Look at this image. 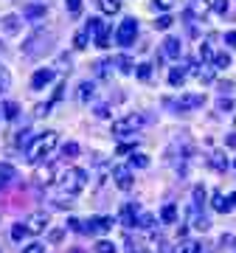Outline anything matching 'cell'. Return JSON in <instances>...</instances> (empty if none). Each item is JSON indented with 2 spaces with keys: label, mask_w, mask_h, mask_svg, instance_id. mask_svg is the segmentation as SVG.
Segmentation results:
<instances>
[{
  "label": "cell",
  "mask_w": 236,
  "mask_h": 253,
  "mask_svg": "<svg viewBox=\"0 0 236 253\" xmlns=\"http://www.w3.org/2000/svg\"><path fill=\"white\" fill-rule=\"evenodd\" d=\"M172 23H174V20L169 17V14H163V17H157V23H155V28H157V31H166V28H172Z\"/></svg>",
  "instance_id": "38"
},
{
  "label": "cell",
  "mask_w": 236,
  "mask_h": 253,
  "mask_svg": "<svg viewBox=\"0 0 236 253\" xmlns=\"http://www.w3.org/2000/svg\"><path fill=\"white\" fill-rule=\"evenodd\" d=\"M101 28H104V23H101L99 17H90V20H87V28H84V31H87V34H93V37H96V34H99V31H101Z\"/></svg>",
  "instance_id": "30"
},
{
  "label": "cell",
  "mask_w": 236,
  "mask_h": 253,
  "mask_svg": "<svg viewBox=\"0 0 236 253\" xmlns=\"http://www.w3.org/2000/svg\"><path fill=\"white\" fill-rule=\"evenodd\" d=\"M214 56H217V54L211 51V45H208V42H202V45H200V59H202V62H208V59H214Z\"/></svg>",
  "instance_id": "39"
},
{
  "label": "cell",
  "mask_w": 236,
  "mask_h": 253,
  "mask_svg": "<svg viewBox=\"0 0 236 253\" xmlns=\"http://www.w3.org/2000/svg\"><path fill=\"white\" fill-rule=\"evenodd\" d=\"M113 180L121 191L132 189V166H113Z\"/></svg>",
  "instance_id": "7"
},
{
  "label": "cell",
  "mask_w": 236,
  "mask_h": 253,
  "mask_svg": "<svg viewBox=\"0 0 236 253\" xmlns=\"http://www.w3.org/2000/svg\"><path fill=\"white\" fill-rule=\"evenodd\" d=\"M56 144H59V132H54V129H45V132H39V135L28 144L26 155H28V163H42L48 158V155L56 149Z\"/></svg>",
  "instance_id": "1"
},
{
  "label": "cell",
  "mask_w": 236,
  "mask_h": 253,
  "mask_svg": "<svg viewBox=\"0 0 236 253\" xmlns=\"http://www.w3.org/2000/svg\"><path fill=\"white\" fill-rule=\"evenodd\" d=\"M219 245H222V248H231V245H234V236H231V234H225L222 239H219Z\"/></svg>",
  "instance_id": "54"
},
{
  "label": "cell",
  "mask_w": 236,
  "mask_h": 253,
  "mask_svg": "<svg viewBox=\"0 0 236 253\" xmlns=\"http://www.w3.org/2000/svg\"><path fill=\"white\" fill-rule=\"evenodd\" d=\"M76 155H79V144L68 141V144L62 146V158H76Z\"/></svg>",
  "instance_id": "34"
},
{
  "label": "cell",
  "mask_w": 236,
  "mask_h": 253,
  "mask_svg": "<svg viewBox=\"0 0 236 253\" xmlns=\"http://www.w3.org/2000/svg\"><path fill=\"white\" fill-rule=\"evenodd\" d=\"M194 11H197V14H208V11H211V3H205V0H197Z\"/></svg>",
  "instance_id": "49"
},
{
  "label": "cell",
  "mask_w": 236,
  "mask_h": 253,
  "mask_svg": "<svg viewBox=\"0 0 236 253\" xmlns=\"http://www.w3.org/2000/svg\"><path fill=\"white\" fill-rule=\"evenodd\" d=\"M155 3V9H160V11H169L174 6V0H152Z\"/></svg>",
  "instance_id": "45"
},
{
  "label": "cell",
  "mask_w": 236,
  "mask_h": 253,
  "mask_svg": "<svg viewBox=\"0 0 236 253\" xmlns=\"http://www.w3.org/2000/svg\"><path fill=\"white\" fill-rule=\"evenodd\" d=\"M68 14H82V0H65Z\"/></svg>",
  "instance_id": "35"
},
{
  "label": "cell",
  "mask_w": 236,
  "mask_h": 253,
  "mask_svg": "<svg viewBox=\"0 0 236 253\" xmlns=\"http://www.w3.org/2000/svg\"><path fill=\"white\" fill-rule=\"evenodd\" d=\"M141 124H144V116H138V113H129V116L118 118V121H113V135H135V129H141Z\"/></svg>",
  "instance_id": "3"
},
{
  "label": "cell",
  "mask_w": 236,
  "mask_h": 253,
  "mask_svg": "<svg viewBox=\"0 0 236 253\" xmlns=\"http://www.w3.org/2000/svg\"><path fill=\"white\" fill-rule=\"evenodd\" d=\"M225 42H228L231 48H236V31H228V34H225Z\"/></svg>",
  "instance_id": "53"
},
{
  "label": "cell",
  "mask_w": 236,
  "mask_h": 253,
  "mask_svg": "<svg viewBox=\"0 0 236 253\" xmlns=\"http://www.w3.org/2000/svg\"><path fill=\"white\" fill-rule=\"evenodd\" d=\"M113 65H116L113 59H110V62H104V59H101V62H96V65H93V68H96V76H99V79H107V76H110V68H113Z\"/></svg>",
  "instance_id": "26"
},
{
  "label": "cell",
  "mask_w": 236,
  "mask_h": 253,
  "mask_svg": "<svg viewBox=\"0 0 236 253\" xmlns=\"http://www.w3.org/2000/svg\"><path fill=\"white\" fill-rule=\"evenodd\" d=\"M138 214H141V208H138L135 203H127V206L121 208V225L132 228L135 225V219H138Z\"/></svg>",
  "instance_id": "13"
},
{
  "label": "cell",
  "mask_w": 236,
  "mask_h": 253,
  "mask_svg": "<svg viewBox=\"0 0 236 253\" xmlns=\"http://www.w3.org/2000/svg\"><path fill=\"white\" fill-rule=\"evenodd\" d=\"M163 54L169 56V59H180L183 45H180V40H177V37H166V42H163Z\"/></svg>",
  "instance_id": "14"
},
{
  "label": "cell",
  "mask_w": 236,
  "mask_h": 253,
  "mask_svg": "<svg viewBox=\"0 0 236 253\" xmlns=\"http://www.w3.org/2000/svg\"><path fill=\"white\" fill-rule=\"evenodd\" d=\"M45 228H48V214L45 211H34V214L26 219V231L28 234H42Z\"/></svg>",
  "instance_id": "9"
},
{
  "label": "cell",
  "mask_w": 236,
  "mask_h": 253,
  "mask_svg": "<svg viewBox=\"0 0 236 253\" xmlns=\"http://www.w3.org/2000/svg\"><path fill=\"white\" fill-rule=\"evenodd\" d=\"M116 152L118 155H132V152H135V144H118Z\"/></svg>",
  "instance_id": "50"
},
{
  "label": "cell",
  "mask_w": 236,
  "mask_h": 253,
  "mask_svg": "<svg viewBox=\"0 0 236 253\" xmlns=\"http://www.w3.org/2000/svg\"><path fill=\"white\" fill-rule=\"evenodd\" d=\"M56 180V169L51 166V163H45V166H39L34 174V183L37 186H51V183Z\"/></svg>",
  "instance_id": "11"
},
{
  "label": "cell",
  "mask_w": 236,
  "mask_h": 253,
  "mask_svg": "<svg viewBox=\"0 0 236 253\" xmlns=\"http://www.w3.org/2000/svg\"><path fill=\"white\" fill-rule=\"evenodd\" d=\"M127 248H129V253H155L152 248H146L144 242H132V239L127 242Z\"/></svg>",
  "instance_id": "33"
},
{
  "label": "cell",
  "mask_w": 236,
  "mask_h": 253,
  "mask_svg": "<svg viewBox=\"0 0 236 253\" xmlns=\"http://www.w3.org/2000/svg\"><path fill=\"white\" fill-rule=\"evenodd\" d=\"M45 11H48L45 0H42V3H28L26 9H23V17L31 20V23H39V20L45 17Z\"/></svg>",
  "instance_id": "10"
},
{
  "label": "cell",
  "mask_w": 236,
  "mask_h": 253,
  "mask_svg": "<svg viewBox=\"0 0 236 253\" xmlns=\"http://www.w3.org/2000/svg\"><path fill=\"white\" fill-rule=\"evenodd\" d=\"M23 253H45V245H39V242H31L23 248Z\"/></svg>",
  "instance_id": "43"
},
{
  "label": "cell",
  "mask_w": 236,
  "mask_h": 253,
  "mask_svg": "<svg viewBox=\"0 0 236 253\" xmlns=\"http://www.w3.org/2000/svg\"><path fill=\"white\" fill-rule=\"evenodd\" d=\"M135 73H138V79H141V82H146V79H149V76H152V65H138V68H135Z\"/></svg>",
  "instance_id": "36"
},
{
  "label": "cell",
  "mask_w": 236,
  "mask_h": 253,
  "mask_svg": "<svg viewBox=\"0 0 236 253\" xmlns=\"http://www.w3.org/2000/svg\"><path fill=\"white\" fill-rule=\"evenodd\" d=\"M51 82H54V71H51V68H39V71L31 76V87H34V90H42Z\"/></svg>",
  "instance_id": "12"
},
{
  "label": "cell",
  "mask_w": 236,
  "mask_h": 253,
  "mask_svg": "<svg viewBox=\"0 0 236 253\" xmlns=\"http://www.w3.org/2000/svg\"><path fill=\"white\" fill-rule=\"evenodd\" d=\"M48 242H62V228H54V231H48Z\"/></svg>",
  "instance_id": "48"
},
{
  "label": "cell",
  "mask_w": 236,
  "mask_h": 253,
  "mask_svg": "<svg viewBox=\"0 0 236 253\" xmlns=\"http://www.w3.org/2000/svg\"><path fill=\"white\" fill-rule=\"evenodd\" d=\"M87 37H90L87 31H79V34L73 37V45L76 48H87Z\"/></svg>",
  "instance_id": "40"
},
{
  "label": "cell",
  "mask_w": 236,
  "mask_h": 253,
  "mask_svg": "<svg viewBox=\"0 0 236 253\" xmlns=\"http://www.w3.org/2000/svg\"><path fill=\"white\" fill-rule=\"evenodd\" d=\"M174 253H205V245H200V242H186V245H180Z\"/></svg>",
  "instance_id": "25"
},
{
  "label": "cell",
  "mask_w": 236,
  "mask_h": 253,
  "mask_svg": "<svg viewBox=\"0 0 236 253\" xmlns=\"http://www.w3.org/2000/svg\"><path fill=\"white\" fill-rule=\"evenodd\" d=\"M99 9L104 14H118L121 11V0H99Z\"/></svg>",
  "instance_id": "20"
},
{
  "label": "cell",
  "mask_w": 236,
  "mask_h": 253,
  "mask_svg": "<svg viewBox=\"0 0 236 253\" xmlns=\"http://www.w3.org/2000/svg\"><path fill=\"white\" fill-rule=\"evenodd\" d=\"M194 76L200 82H214V68H208V65H197L194 68Z\"/></svg>",
  "instance_id": "22"
},
{
  "label": "cell",
  "mask_w": 236,
  "mask_h": 253,
  "mask_svg": "<svg viewBox=\"0 0 236 253\" xmlns=\"http://www.w3.org/2000/svg\"><path fill=\"white\" fill-rule=\"evenodd\" d=\"M93 96H96V84H93V82H82V87H79V99L90 101Z\"/></svg>",
  "instance_id": "23"
},
{
  "label": "cell",
  "mask_w": 236,
  "mask_h": 253,
  "mask_svg": "<svg viewBox=\"0 0 236 253\" xmlns=\"http://www.w3.org/2000/svg\"><path fill=\"white\" fill-rule=\"evenodd\" d=\"M194 206H197V208L205 206V189H202V186H197V189H194Z\"/></svg>",
  "instance_id": "37"
},
{
  "label": "cell",
  "mask_w": 236,
  "mask_h": 253,
  "mask_svg": "<svg viewBox=\"0 0 236 253\" xmlns=\"http://www.w3.org/2000/svg\"><path fill=\"white\" fill-rule=\"evenodd\" d=\"M211 206L217 208L219 214H231L236 208V194H222V191H214V200H211Z\"/></svg>",
  "instance_id": "8"
},
{
  "label": "cell",
  "mask_w": 236,
  "mask_h": 253,
  "mask_svg": "<svg viewBox=\"0 0 236 253\" xmlns=\"http://www.w3.org/2000/svg\"><path fill=\"white\" fill-rule=\"evenodd\" d=\"M65 228H71V231H84V225H82V222H79L76 217L68 219V225H65Z\"/></svg>",
  "instance_id": "51"
},
{
  "label": "cell",
  "mask_w": 236,
  "mask_h": 253,
  "mask_svg": "<svg viewBox=\"0 0 236 253\" xmlns=\"http://www.w3.org/2000/svg\"><path fill=\"white\" fill-rule=\"evenodd\" d=\"M155 214H146V211H141L138 214V219H135V228H141V231H149V228H155Z\"/></svg>",
  "instance_id": "18"
},
{
  "label": "cell",
  "mask_w": 236,
  "mask_h": 253,
  "mask_svg": "<svg viewBox=\"0 0 236 253\" xmlns=\"http://www.w3.org/2000/svg\"><path fill=\"white\" fill-rule=\"evenodd\" d=\"M228 146H236V132L234 135H228Z\"/></svg>",
  "instance_id": "55"
},
{
  "label": "cell",
  "mask_w": 236,
  "mask_h": 253,
  "mask_svg": "<svg viewBox=\"0 0 236 253\" xmlns=\"http://www.w3.org/2000/svg\"><path fill=\"white\" fill-rule=\"evenodd\" d=\"M214 65L222 71V68H228V65H231V56H228V54H217V56H214Z\"/></svg>",
  "instance_id": "41"
},
{
  "label": "cell",
  "mask_w": 236,
  "mask_h": 253,
  "mask_svg": "<svg viewBox=\"0 0 236 253\" xmlns=\"http://www.w3.org/2000/svg\"><path fill=\"white\" fill-rule=\"evenodd\" d=\"M129 166H135V169H146L149 166V158L144 152H132L129 155Z\"/></svg>",
  "instance_id": "24"
},
{
  "label": "cell",
  "mask_w": 236,
  "mask_h": 253,
  "mask_svg": "<svg viewBox=\"0 0 236 253\" xmlns=\"http://www.w3.org/2000/svg\"><path fill=\"white\" fill-rule=\"evenodd\" d=\"M48 110H51V104H37V107H34V116H48Z\"/></svg>",
  "instance_id": "52"
},
{
  "label": "cell",
  "mask_w": 236,
  "mask_h": 253,
  "mask_svg": "<svg viewBox=\"0 0 236 253\" xmlns=\"http://www.w3.org/2000/svg\"><path fill=\"white\" fill-rule=\"evenodd\" d=\"M84 186H87V172L79 169V166H73V169H68V172L62 174L65 194H79V191H84Z\"/></svg>",
  "instance_id": "2"
},
{
  "label": "cell",
  "mask_w": 236,
  "mask_h": 253,
  "mask_svg": "<svg viewBox=\"0 0 236 253\" xmlns=\"http://www.w3.org/2000/svg\"><path fill=\"white\" fill-rule=\"evenodd\" d=\"M110 31H113V28L104 26L99 34H96V45H99V48H110Z\"/></svg>",
  "instance_id": "27"
},
{
  "label": "cell",
  "mask_w": 236,
  "mask_h": 253,
  "mask_svg": "<svg viewBox=\"0 0 236 253\" xmlns=\"http://www.w3.org/2000/svg\"><path fill=\"white\" fill-rule=\"evenodd\" d=\"M113 62L118 65V71H121V73H132V71H135V68H138V65L132 62V59H129V56H116Z\"/></svg>",
  "instance_id": "21"
},
{
  "label": "cell",
  "mask_w": 236,
  "mask_h": 253,
  "mask_svg": "<svg viewBox=\"0 0 236 253\" xmlns=\"http://www.w3.org/2000/svg\"><path fill=\"white\" fill-rule=\"evenodd\" d=\"M0 28H3L6 34H17L20 31V20L14 17V14H6V17L0 20Z\"/></svg>",
  "instance_id": "16"
},
{
  "label": "cell",
  "mask_w": 236,
  "mask_h": 253,
  "mask_svg": "<svg viewBox=\"0 0 236 253\" xmlns=\"http://www.w3.org/2000/svg\"><path fill=\"white\" fill-rule=\"evenodd\" d=\"M17 172H14V166L11 163H0V180H14Z\"/></svg>",
  "instance_id": "28"
},
{
  "label": "cell",
  "mask_w": 236,
  "mask_h": 253,
  "mask_svg": "<svg viewBox=\"0 0 236 253\" xmlns=\"http://www.w3.org/2000/svg\"><path fill=\"white\" fill-rule=\"evenodd\" d=\"M9 84H11V76H9V71L0 65V93H6L9 90Z\"/></svg>",
  "instance_id": "32"
},
{
  "label": "cell",
  "mask_w": 236,
  "mask_h": 253,
  "mask_svg": "<svg viewBox=\"0 0 236 253\" xmlns=\"http://www.w3.org/2000/svg\"><path fill=\"white\" fill-rule=\"evenodd\" d=\"M211 9L217 11V14H225V11H228V0H214V3H211Z\"/></svg>",
  "instance_id": "44"
},
{
  "label": "cell",
  "mask_w": 236,
  "mask_h": 253,
  "mask_svg": "<svg viewBox=\"0 0 236 253\" xmlns=\"http://www.w3.org/2000/svg\"><path fill=\"white\" fill-rule=\"evenodd\" d=\"M17 104H14V101H6V104H3V116L9 118V121H14V118H17Z\"/></svg>",
  "instance_id": "31"
},
{
  "label": "cell",
  "mask_w": 236,
  "mask_h": 253,
  "mask_svg": "<svg viewBox=\"0 0 236 253\" xmlns=\"http://www.w3.org/2000/svg\"><path fill=\"white\" fill-rule=\"evenodd\" d=\"M217 110H219V113H228V110H234V101H231V99H219L217 101Z\"/></svg>",
  "instance_id": "47"
},
{
  "label": "cell",
  "mask_w": 236,
  "mask_h": 253,
  "mask_svg": "<svg viewBox=\"0 0 236 253\" xmlns=\"http://www.w3.org/2000/svg\"><path fill=\"white\" fill-rule=\"evenodd\" d=\"M26 234H28L26 225H14V228H11V239H14V242H20V239H23Z\"/></svg>",
  "instance_id": "42"
},
{
  "label": "cell",
  "mask_w": 236,
  "mask_h": 253,
  "mask_svg": "<svg viewBox=\"0 0 236 253\" xmlns=\"http://www.w3.org/2000/svg\"><path fill=\"white\" fill-rule=\"evenodd\" d=\"M174 219H177V206H174V203H166V206L160 208V222L172 225Z\"/></svg>",
  "instance_id": "17"
},
{
  "label": "cell",
  "mask_w": 236,
  "mask_h": 253,
  "mask_svg": "<svg viewBox=\"0 0 236 253\" xmlns=\"http://www.w3.org/2000/svg\"><path fill=\"white\" fill-rule=\"evenodd\" d=\"M208 163L214 166V169H217V172H225V169H228V158H225L222 152H211Z\"/></svg>",
  "instance_id": "19"
},
{
  "label": "cell",
  "mask_w": 236,
  "mask_h": 253,
  "mask_svg": "<svg viewBox=\"0 0 236 253\" xmlns=\"http://www.w3.org/2000/svg\"><path fill=\"white\" fill-rule=\"evenodd\" d=\"M113 225H116V219L113 217H93V219L84 222V234L101 236V234H107V231H113Z\"/></svg>",
  "instance_id": "5"
},
{
  "label": "cell",
  "mask_w": 236,
  "mask_h": 253,
  "mask_svg": "<svg viewBox=\"0 0 236 253\" xmlns=\"http://www.w3.org/2000/svg\"><path fill=\"white\" fill-rule=\"evenodd\" d=\"M194 228H197V231H208L211 222H208L205 217H194Z\"/></svg>",
  "instance_id": "46"
},
{
  "label": "cell",
  "mask_w": 236,
  "mask_h": 253,
  "mask_svg": "<svg viewBox=\"0 0 236 253\" xmlns=\"http://www.w3.org/2000/svg\"><path fill=\"white\" fill-rule=\"evenodd\" d=\"M205 104V96L202 93H189V96H180L177 101H169V107H174V110H194V107H202Z\"/></svg>",
  "instance_id": "6"
},
{
  "label": "cell",
  "mask_w": 236,
  "mask_h": 253,
  "mask_svg": "<svg viewBox=\"0 0 236 253\" xmlns=\"http://www.w3.org/2000/svg\"><path fill=\"white\" fill-rule=\"evenodd\" d=\"M135 37H138V20L135 17H127L121 26H118V31H116V42H118V45H124V48H129L132 42H135Z\"/></svg>",
  "instance_id": "4"
},
{
  "label": "cell",
  "mask_w": 236,
  "mask_h": 253,
  "mask_svg": "<svg viewBox=\"0 0 236 253\" xmlns=\"http://www.w3.org/2000/svg\"><path fill=\"white\" fill-rule=\"evenodd\" d=\"M93 251L96 253H116V245L107 242V239H99V242L93 245Z\"/></svg>",
  "instance_id": "29"
},
{
  "label": "cell",
  "mask_w": 236,
  "mask_h": 253,
  "mask_svg": "<svg viewBox=\"0 0 236 253\" xmlns=\"http://www.w3.org/2000/svg\"><path fill=\"white\" fill-rule=\"evenodd\" d=\"M186 76H189V65H177V68L169 71V84L172 87H180L183 82H186Z\"/></svg>",
  "instance_id": "15"
}]
</instances>
